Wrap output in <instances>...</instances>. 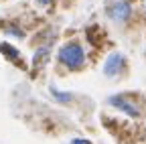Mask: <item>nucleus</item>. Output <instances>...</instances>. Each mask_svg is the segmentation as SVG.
<instances>
[{
	"mask_svg": "<svg viewBox=\"0 0 146 144\" xmlns=\"http://www.w3.org/2000/svg\"><path fill=\"white\" fill-rule=\"evenodd\" d=\"M57 59H59V63L63 67H67L71 71H77V69H81L85 65V51H83V47L79 43L71 41V43H65L59 49Z\"/></svg>",
	"mask_w": 146,
	"mask_h": 144,
	"instance_id": "obj_1",
	"label": "nucleus"
},
{
	"mask_svg": "<svg viewBox=\"0 0 146 144\" xmlns=\"http://www.w3.org/2000/svg\"><path fill=\"white\" fill-rule=\"evenodd\" d=\"M108 102H110V106L118 108V110H120V112H124L126 116H132V118H138V116H140V108H138V104L134 102V98H130L128 94L112 96Z\"/></svg>",
	"mask_w": 146,
	"mask_h": 144,
	"instance_id": "obj_2",
	"label": "nucleus"
},
{
	"mask_svg": "<svg viewBox=\"0 0 146 144\" xmlns=\"http://www.w3.org/2000/svg\"><path fill=\"white\" fill-rule=\"evenodd\" d=\"M108 16L114 23H124L132 16V4L128 0H116V2L108 8Z\"/></svg>",
	"mask_w": 146,
	"mask_h": 144,
	"instance_id": "obj_3",
	"label": "nucleus"
},
{
	"mask_svg": "<svg viewBox=\"0 0 146 144\" xmlns=\"http://www.w3.org/2000/svg\"><path fill=\"white\" fill-rule=\"evenodd\" d=\"M124 67H126L124 55H122V53H112V55L106 59V63H104V73H106L108 77H114V75L122 73Z\"/></svg>",
	"mask_w": 146,
	"mask_h": 144,
	"instance_id": "obj_4",
	"label": "nucleus"
},
{
	"mask_svg": "<svg viewBox=\"0 0 146 144\" xmlns=\"http://www.w3.org/2000/svg\"><path fill=\"white\" fill-rule=\"evenodd\" d=\"M0 53H2L4 57H8L10 61H18V57H21V55H18V51H16L12 45H6V43L0 45Z\"/></svg>",
	"mask_w": 146,
	"mask_h": 144,
	"instance_id": "obj_5",
	"label": "nucleus"
},
{
	"mask_svg": "<svg viewBox=\"0 0 146 144\" xmlns=\"http://www.w3.org/2000/svg\"><path fill=\"white\" fill-rule=\"evenodd\" d=\"M4 29H6V33L8 35H12V37H25V33H23V29H18L16 25H4Z\"/></svg>",
	"mask_w": 146,
	"mask_h": 144,
	"instance_id": "obj_6",
	"label": "nucleus"
},
{
	"mask_svg": "<svg viewBox=\"0 0 146 144\" xmlns=\"http://www.w3.org/2000/svg\"><path fill=\"white\" fill-rule=\"evenodd\" d=\"M71 144H91L89 140H81V138H77V140H73Z\"/></svg>",
	"mask_w": 146,
	"mask_h": 144,
	"instance_id": "obj_7",
	"label": "nucleus"
},
{
	"mask_svg": "<svg viewBox=\"0 0 146 144\" xmlns=\"http://www.w3.org/2000/svg\"><path fill=\"white\" fill-rule=\"evenodd\" d=\"M36 2H39L41 6H45V4H49V2H53V0H36Z\"/></svg>",
	"mask_w": 146,
	"mask_h": 144,
	"instance_id": "obj_8",
	"label": "nucleus"
}]
</instances>
